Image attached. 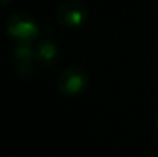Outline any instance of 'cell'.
I'll return each mask as SVG.
<instances>
[{
    "instance_id": "5b68a950",
    "label": "cell",
    "mask_w": 158,
    "mask_h": 157,
    "mask_svg": "<svg viewBox=\"0 0 158 157\" xmlns=\"http://www.w3.org/2000/svg\"><path fill=\"white\" fill-rule=\"evenodd\" d=\"M13 57L17 63L19 61H33V46L27 43H15Z\"/></svg>"
},
{
    "instance_id": "277c9868",
    "label": "cell",
    "mask_w": 158,
    "mask_h": 157,
    "mask_svg": "<svg viewBox=\"0 0 158 157\" xmlns=\"http://www.w3.org/2000/svg\"><path fill=\"white\" fill-rule=\"evenodd\" d=\"M58 57H60V50L57 45L49 39L38 40L33 46V61L39 66L52 67L58 61Z\"/></svg>"
},
{
    "instance_id": "8992f818",
    "label": "cell",
    "mask_w": 158,
    "mask_h": 157,
    "mask_svg": "<svg viewBox=\"0 0 158 157\" xmlns=\"http://www.w3.org/2000/svg\"><path fill=\"white\" fill-rule=\"evenodd\" d=\"M17 74L22 79H28L33 74V64L32 61H19L17 63Z\"/></svg>"
},
{
    "instance_id": "7a4b0ae2",
    "label": "cell",
    "mask_w": 158,
    "mask_h": 157,
    "mask_svg": "<svg viewBox=\"0 0 158 157\" xmlns=\"http://www.w3.org/2000/svg\"><path fill=\"white\" fill-rule=\"evenodd\" d=\"M89 86V74L82 67H68L57 78V88L60 93L68 97L82 95Z\"/></svg>"
},
{
    "instance_id": "52a82bcc",
    "label": "cell",
    "mask_w": 158,
    "mask_h": 157,
    "mask_svg": "<svg viewBox=\"0 0 158 157\" xmlns=\"http://www.w3.org/2000/svg\"><path fill=\"white\" fill-rule=\"evenodd\" d=\"M10 2H11V0H0V8L8 6V4H10Z\"/></svg>"
},
{
    "instance_id": "ba28073f",
    "label": "cell",
    "mask_w": 158,
    "mask_h": 157,
    "mask_svg": "<svg viewBox=\"0 0 158 157\" xmlns=\"http://www.w3.org/2000/svg\"><path fill=\"white\" fill-rule=\"evenodd\" d=\"M156 131H157V134H158V116H157V120H156Z\"/></svg>"
},
{
    "instance_id": "6da1fadb",
    "label": "cell",
    "mask_w": 158,
    "mask_h": 157,
    "mask_svg": "<svg viewBox=\"0 0 158 157\" xmlns=\"http://www.w3.org/2000/svg\"><path fill=\"white\" fill-rule=\"evenodd\" d=\"M6 31L15 43L32 45L38 39L40 28L31 14L19 11V13H14L7 19Z\"/></svg>"
},
{
    "instance_id": "3957f363",
    "label": "cell",
    "mask_w": 158,
    "mask_h": 157,
    "mask_svg": "<svg viewBox=\"0 0 158 157\" xmlns=\"http://www.w3.org/2000/svg\"><path fill=\"white\" fill-rule=\"evenodd\" d=\"M56 18L58 24L65 28H79L87 19V8L79 0H65L58 6Z\"/></svg>"
}]
</instances>
